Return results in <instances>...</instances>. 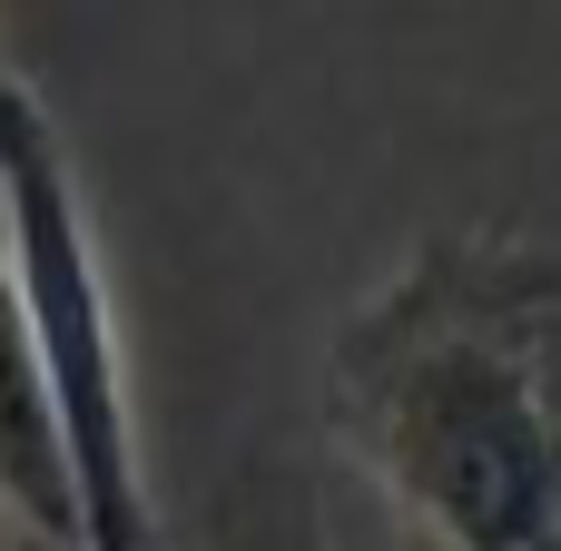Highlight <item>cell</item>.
I'll list each match as a JSON object with an SVG mask.
<instances>
[{"instance_id": "1", "label": "cell", "mask_w": 561, "mask_h": 551, "mask_svg": "<svg viewBox=\"0 0 561 551\" xmlns=\"http://www.w3.org/2000/svg\"><path fill=\"white\" fill-rule=\"evenodd\" d=\"M325 434L424 551H561V246L424 237L325 335Z\"/></svg>"}, {"instance_id": "2", "label": "cell", "mask_w": 561, "mask_h": 551, "mask_svg": "<svg viewBox=\"0 0 561 551\" xmlns=\"http://www.w3.org/2000/svg\"><path fill=\"white\" fill-rule=\"evenodd\" d=\"M0 266H10V306L30 335L39 404L59 424L79 551H148L158 503H148L138 394H128V345H118L99 237H89V197H79L59 118L10 69H0Z\"/></svg>"}, {"instance_id": "3", "label": "cell", "mask_w": 561, "mask_h": 551, "mask_svg": "<svg viewBox=\"0 0 561 551\" xmlns=\"http://www.w3.org/2000/svg\"><path fill=\"white\" fill-rule=\"evenodd\" d=\"M0 523L30 542L79 551V503H69V463H59V424L39 404L30 375V335L10 306V266H0Z\"/></svg>"}, {"instance_id": "4", "label": "cell", "mask_w": 561, "mask_h": 551, "mask_svg": "<svg viewBox=\"0 0 561 551\" xmlns=\"http://www.w3.org/2000/svg\"><path fill=\"white\" fill-rule=\"evenodd\" d=\"M207 551H335L316 473H306L286 444H256V454L227 473L217 513H207Z\"/></svg>"}, {"instance_id": "5", "label": "cell", "mask_w": 561, "mask_h": 551, "mask_svg": "<svg viewBox=\"0 0 561 551\" xmlns=\"http://www.w3.org/2000/svg\"><path fill=\"white\" fill-rule=\"evenodd\" d=\"M20 551H59V542H30V532H20Z\"/></svg>"}, {"instance_id": "6", "label": "cell", "mask_w": 561, "mask_h": 551, "mask_svg": "<svg viewBox=\"0 0 561 551\" xmlns=\"http://www.w3.org/2000/svg\"><path fill=\"white\" fill-rule=\"evenodd\" d=\"M0 551H20V532H0Z\"/></svg>"}]
</instances>
